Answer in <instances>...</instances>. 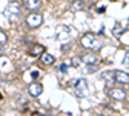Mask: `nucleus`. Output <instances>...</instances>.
Masks as SVG:
<instances>
[{
  "instance_id": "6",
  "label": "nucleus",
  "mask_w": 129,
  "mask_h": 116,
  "mask_svg": "<svg viewBox=\"0 0 129 116\" xmlns=\"http://www.w3.org/2000/svg\"><path fill=\"white\" fill-rule=\"evenodd\" d=\"M114 76H115V81H117L119 84H129V73H126L125 71L117 70L115 71Z\"/></svg>"
},
{
  "instance_id": "3",
  "label": "nucleus",
  "mask_w": 129,
  "mask_h": 116,
  "mask_svg": "<svg viewBox=\"0 0 129 116\" xmlns=\"http://www.w3.org/2000/svg\"><path fill=\"white\" fill-rule=\"evenodd\" d=\"M43 19H44V18H43V16H41L40 13H30V14L26 17L25 22H26V25H27L30 28H36V27L41 26Z\"/></svg>"
},
{
  "instance_id": "12",
  "label": "nucleus",
  "mask_w": 129,
  "mask_h": 116,
  "mask_svg": "<svg viewBox=\"0 0 129 116\" xmlns=\"http://www.w3.org/2000/svg\"><path fill=\"white\" fill-rule=\"evenodd\" d=\"M7 41H8V36H7V34H4L3 31L0 30V45H4Z\"/></svg>"
},
{
  "instance_id": "8",
  "label": "nucleus",
  "mask_w": 129,
  "mask_h": 116,
  "mask_svg": "<svg viewBox=\"0 0 129 116\" xmlns=\"http://www.w3.org/2000/svg\"><path fill=\"white\" fill-rule=\"evenodd\" d=\"M81 61L83 63H85L87 66H90V65H94L97 62V56L94 53H85L83 57H81Z\"/></svg>"
},
{
  "instance_id": "13",
  "label": "nucleus",
  "mask_w": 129,
  "mask_h": 116,
  "mask_svg": "<svg viewBox=\"0 0 129 116\" xmlns=\"http://www.w3.org/2000/svg\"><path fill=\"white\" fill-rule=\"evenodd\" d=\"M59 70H61L63 73H66V72H67V65H66V63H62L61 67H59Z\"/></svg>"
},
{
  "instance_id": "16",
  "label": "nucleus",
  "mask_w": 129,
  "mask_h": 116,
  "mask_svg": "<svg viewBox=\"0 0 129 116\" xmlns=\"http://www.w3.org/2000/svg\"><path fill=\"white\" fill-rule=\"evenodd\" d=\"M103 10H105V7H101V8L98 9V12H100V13H103Z\"/></svg>"
},
{
  "instance_id": "18",
  "label": "nucleus",
  "mask_w": 129,
  "mask_h": 116,
  "mask_svg": "<svg viewBox=\"0 0 129 116\" xmlns=\"http://www.w3.org/2000/svg\"><path fill=\"white\" fill-rule=\"evenodd\" d=\"M101 116H103V115H101Z\"/></svg>"
},
{
  "instance_id": "15",
  "label": "nucleus",
  "mask_w": 129,
  "mask_h": 116,
  "mask_svg": "<svg viewBox=\"0 0 129 116\" xmlns=\"http://www.w3.org/2000/svg\"><path fill=\"white\" fill-rule=\"evenodd\" d=\"M31 76L34 78V79L38 78V76H39V71H32V72H31Z\"/></svg>"
},
{
  "instance_id": "10",
  "label": "nucleus",
  "mask_w": 129,
  "mask_h": 116,
  "mask_svg": "<svg viewBox=\"0 0 129 116\" xmlns=\"http://www.w3.org/2000/svg\"><path fill=\"white\" fill-rule=\"evenodd\" d=\"M41 62L44 63V65L50 66V65L54 63V57H53L52 54H49V53H44V54L41 56Z\"/></svg>"
},
{
  "instance_id": "2",
  "label": "nucleus",
  "mask_w": 129,
  "mask_h": 116,
  "mask_svg": "<svg viewBox=\"0 0 129 116\" xmlns=\"http://www.w3.org/2000/svg\"><path fill=\"white\" fill-rule=\"evenodd\" d=\"M81 44H83L84 48H87V49H93V50L101 48V41L97 39L94 35H92V34L84 35L83 39H81Z\"/></svg>"
},
{
  "instance_id": "7",
  "label": "nucleus",
  "mask_w": 129,
  "mask_h": 116,
  "mask_svg": "<svg viewBox=\"0 0 129 116\" xmlns=\"http://www.w3.org/2000/svg\"><path fill=\"white\" fill-rule=\"evenodd\" d=\"M28 93L31 94L32 97H39L40 94L43 93V85L39 83H34L28 87Z\"/></svg>"
},
{
  "instance_id": "11",
  "label": "nucleus",
  "mask_w": 129,
  "mask_h": 116,
  "mask_svg": "<svg viewBox=\"0 0 129 116\" xmlns=\"http://www.w3.org/2000/svg\"><path fill=\"white\" fill-rule=\"evenodd\" d=\"M40 53H45V48L43 47V45L36 44L34 48L31 49V54H34V56H39Z\"/></svg>"
},
{
  "instance_id": "4",
  "label": "nucleus",
  "mask_w": 129,
  "mask_h": 116,
  "mask_svg": "<svg viewBox=\"0 0 129 116\" xmlns=\"http://www.w3.org/2000/svg\"><path fill=\"white\" fill-rule=\"evenodd\" d=\"M75 90H76V96L79 98H85L88 96V83L85 79H79L75 81Z\"/></svg>"
},
{
  "instance_id": "14",
  "label": "nucleus",
  "mask_w": 129,
  "mask_h": 116,
  "mask_svg": "<svg viewBox=\"0 0 129 116\" xmlns=\"http://www.w3.org/2000/svg\"><path fill=\"white\" fill-rule=\"evenodd\" d=\"M128 62H129V52H126V53H125V57L123 59V63H125V65H126Z\"/></svg>"
},
{
  "instance_id": "5",
  "label": "nucleus",
  "mask_w": 129,
  "mask_h": 116,
  "mask_svg": "<svg viewBox=\"0 0 129 116\" xmlns=\"http://www.w3.org/2000/svg\"><path fill=\"white\" fill-rule=\"evenodd\" d=\"M109 96H110L111 98L116 99V101H123V99H125V97H126V93H125V90L121 89V88H112V89L109 90Z\"/></svg>"
},
{
  "instance_id": "9",
  "label": "nucleus",
  "mask_w": 129,
  "mask_h": 116,
  "mask_svg": "<svg viewBox=\"0 0 129 116\" xmlns=\"http://www.w3.org/2000/svg\"><path fill=\"white\" fill-rule=\"evenodd\" d=\"M25 7L28 10H36L41 7L40 0H25Z\"/></svg>"
},
{
  "instance_id": "1",
  "label": "nucleus",
  "mask_w": 129,
  "mask_h": 116,
  "mask_svg": "<svg viewBox=\"0 0 129 116\" xmlns=\"http://www.w3.org/2000/svg\"><path fill=\"white\" fill-rule=\"evenodd\" d=\"M19 13H21V8H19V4L18 3H13L12 2V3H9L5 7V9H4V16L9 21H12V22L18 18Z\"/></svg>"
},
{
  "instance_id": "17",
  "label": "nucleus",
  "mask_w": 129,
  "mask_h": 116,
  "mask_svg": "<svg viewBox=\"0 0 129 116\" xmlns=\"http://www.w3.org/2000/svg\"><path fill=\"white\" fill-rule=\"evenodd\" d=\"M3 53H4V49H3V47H2V45H0V56H2Z\"/></svg>"
}]
</instances>
